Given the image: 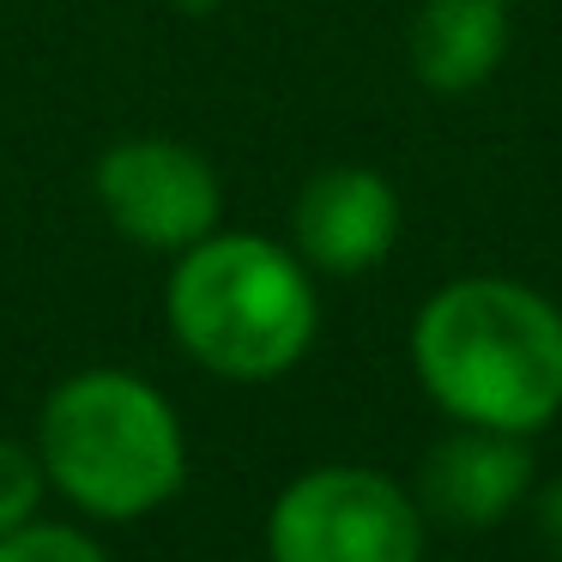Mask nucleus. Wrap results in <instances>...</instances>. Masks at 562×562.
Here are the masks:
<instances>
[{"instance_id":"nucleus-1","label":"nucleus","mask_w":562,"mask_h":562,"mask_svg":"<svg viewBox=\"0 0 562 562\" xmlns=\"http://www.w3.org/2000/svg\"><path fill=\"white\" fill-rule=\"evenodd\" d=\"M412 375L448 424L526 436L562 417V308L502 272H465L412 315Z\"/></svg>"},{"instance_id":"nucleus-2","label":"nucleus","mask_w":562,"mask_h":562,"mask_svg":"<svg viewBox=\"0 0 562 562\" xmlns=\"http://www.w3.org/2000/svg\"><path fill=\"white\" fill-rule=\"evenodd\" d=\"M31 448L43 460L49 496L79 520L134 526L170 508L188 484V424L158 381L134 369H74L37 405Z\"/></svg>"},{"instance_id":"nucleus-3","label":"nucleus","mask_w":562,"mask_h":562,"mask_svg":"<svg viewBox=\"0 0 562 562\" xmlns=\"http://www.w3.org/2000/svg\"><path fill=\"white\" fill-rule=\"evenodd\" d=\"M164 327L176 351L218 381H279L315 351L321 291L291 243L260 231H212L170 255Z\"/></svg>"},{"instance_id":"nucleus-4","label":"nucleus","mask_w":562,"mask_h":562,"mask_svg":"<svg viewBox=\"0 0 562 562\" xmlns=\"http://www.w3.org/2000/svg\"><path fill=\"white\" fill-rule=\"evenodd\" d=\"M424 502L381 465H308L267 508V562H424Z\"/></svg>"},{"instance_id":"nucleus-5","label":"nucleus","mask_w":562,"mask_h":562,"mask_svg":"<svg viewBox=\"0 0 562 562\" xmlns=\"http://www.w3.org/2000/svg\"><path fill=\"white\" fill-rule=\"evenodd\" d=\"M98 212L139 255H182L224 224V182L212 158L170 134L115 139L91 170Z\"/></svg>"},{"instance_id":"nucleus-6","label":"nucleus","mask_w":562,"mask_h":562,"mask_svg":"<svg viewBox=\"0 0 562 562\" xmlns=\"http://www.w3.org/2000/svg\"><path fill=\"white\" fill-rule=\"evenodd\" d=\"M400 188L369 164L315 170L291 200V248L315 279H363L400 248Z\"/></svg>"},{"instance_id":"nucleus-7","label":"nucleus","mask_w":562,"mask_h":562,"mask_svg":"<svg viewBox=\"0 0 562 562\" xmlns=\"http://www.w3.org/2000/svg\"><path fill=\"white\" fill-rule=\"evenodd\" d=\"M532 484H538V465H532L526 436L453 424L424 453L412 490L429 520L460 526V532H484V526H502L508 514H520Z\"/></svg>"},{"instance_id":"nucleus-8","label":"nucleus","mask_w":562,"mask_h":562,"mask_svg":"<svg viewBox=\"0 0 562 562\" xmlns=\"http://www.w3.org/2000/svg\"><path fill=\"white\" fill-rule=\"evenodd\" d=\"M508 0H424L412 19V74L441 98H465L508 61Z\"/></svg>"},{"instance_id":"nucleus-9","label":"nucleus","mask_w":562,"mask_h":562,"mask_svg":"<svg viewBox=\"0 0 562 562\" xmlns=\"http://www.w3.org/2000/svg\"><path fill=\"white\" fill-rule=\"evenodd\" d=\"M0 562H110L98 532L79 520H43L31 514L25 526L0 532Z\"/></svg>"},{"instance_id":"nucleus-10","label":"nucleus","mask_w":562,"mask_h":562,"mask_svg":"<svg viewBox=\"0 0 562 562\" xmlns=\"http://www.w3.org/2000/svg\"><path fill=\"white\" fill-rule=\"evenodd\" d=\"M43 496H49V477H43L37 448L0 429V532H13L31 514H43Z\"/></svg>"},{"instance_id":"nucleus-11","label":"nucleus","mask_w":562,"mask_h":562,"mask_svg":"<svg viewBox=\"0 0 562 562\" xmlns=\"http://www.w3.org/2000/svg\"><path fill=\"white\" fill-rule=\"evenodd\" d=\"M526 514H532L538 544H544L550 557L562 562V477H544V484H532V496H526Z\"/></svg>"}]
</instances>
